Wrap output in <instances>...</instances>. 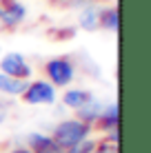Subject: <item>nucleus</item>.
Instances as JSON below:
<instances>
[{
  "label": "nucleus",
  "instance_id": "1",
  "mask_svg": "<svg viewBox=\"0 0 151 153\" xmlns=\"http://www.w3.org/2000/svg\"><path fill=\"white\" fill-rule=\"evenodd\" d=\"M91 133H93L91 124L82 122V120H78V118H67V120H60V122L54 126L51 138L67 151V149H71V146L80 144V142L89 140Z\"/></svg>",
  "mask_w": 151,
  "mask_h": 153
},
{
  "label": "nucleus",
  "instance_id": "2",
  "mask_svg": "<svg viewBox=\"0 0 151 153\" xmlns=\"http://www.w3.org/2000/svg\"><path fill=\"white\" fill-rule=\"evenodd\" d=\"M45 73H47V80L54 84L56 89L58 87L67 89L76 80V65L69 56H56V58L45 62Z\"/></svg>",
  "mask_w": 151,
  "mask_h": 153
},
{
  "label": "nucleus",
  "instance_id": "3",
  "mask_svg": "<svg viewBox=\"0 0 151 153\" xmlns=\"http://www.w3.org/2000/svg\"><path fill=\"white\" fill-rule=\"evenodd\" d=\"M25 104L29 107H51V104L58 102V91L49 80H31L27 82V89L20 96Z\"/></svg>",
  "mask_w": 151,
  "mask_h": 153
},
{
  "label": "nucleus",
  "instance_id": "4",
  "mask_svg": "<svg viewBox=\"0 0 151 153\" xmlns=\"http://www.w3.org/2000/svg\"><path fill=\"white\" fill-rule=\"evenodd\" d=\"M0 73H4V76L9 78H16V80H31V69L29 60L25 58L22 53H18V51H9V53H4L0 58Z\"/></svg>",
  "mask_w": 151,
  "mask_h": 153
},
{
  "label": "nucleus",
  "instance_id": "5",
  "mask_svg": "<svg viewBox=\"0 0 151 153\" xmlns=\"http://www.w3.org/2000/svg\"><path fill=\"white\" fill-rule=\"evenodd\" d=\"M25 16H27V9L22 2H18V0H2L0 2V25L2 27L7 29L18 27L25 20Z\"/></svg>",
  "mask_w": 151,
  "mask_h": 153
},
{
  "label": "nucleus",
  "instance_id": "6",
  "mask_svg": "<svg viewBox=\"0 0 151 153\" xmlns=\"http://www.w3.org/2000/svg\"><path fill=\"white\" fill-rule=\"evenodd\" d=\"M25 146H27L29 151H33V153H65V149H62L51 135L38 133V131L27 133V138H25Z\"/></svg>",
  "mask_w": 151,
  "mask_h": 153
},
{
  "label": "nucleus",
  "instance_id": "7",
  "mask_svg": "<svg viewBox=\"0 0 151 153\" xmlns=\"http://www.w3.org/2000/svg\"><path fill=\"white\" fill-rule=\"evenodd\" d=\"M118 122H120V107L118 102H109L107 107H102L100 115H98L93 129L102 131V133H111V131H118Z\"/></svg>",
  "mask_w": 151,
  "mask_h": 153
},
{
  "label": "nucleus",
  "instance_id": "8",
  "mask_svg": "<svg viewBox=\"0 0 151 153\" xmlns=\"http://www.w3.org/2000/svg\"><path fill=\"white\" fill-rule=\"evenodd\" d=\"M96 98L89 89H82V87H67V91L62 93V104H65L67 109H71V111H78V109H82L87 102H91V100Z\"/></svg>",
  "mask_w": 151,
  "mask_h": 153
},
{
  "label": "nucleus",
  "instance_id": "9",
  "mask_svg": "<svg viewBox=\"0 0 151 153\" xmlns=\"http://www.w3.org/2000/svg\"><path fill=\"white\" fill-rule=\"evenodd\" d=\"M25 89H27V80H16V78H9L4 73H0V93L2 96L20 98Z\"/></svg>",
  "mask_w": 151,
  "mask_h": 153
},
{
  "label": "nucleus",
  "instance_id": "10",
  "mask_svg": "<svg viewBox=\"0 0 151 153\" xmlns=\"http://www.w3.org/2000/svg\"><path fill=\"white\" fill-rule=\"evenodd\" d=\"M98 25L107 31H118L120 27V16H118V7H107L98 13Z\"/></svg>",
  "mask_w": 151,
  "mask_h": 153
},
{
  "label": "nucleus",
  "instance_id": "11",
  "mask_svg": "<svg viewBox=\"0 0 151 153\" xmlns=\"http://www.w3.org/2000/svg\"><path fill=\"white\" fill-rule=\"evenodd\" d=\"M102 111V104L98 102V98H93L91 102H87L82 109H78V120H82V122H87V124H96V120H98V115H100Z\"/></svg>",
  "mask_w": 151,
  "mask_h": 153
},
{
  "label": "nucleus",
  "instance_id": "12",
  "mask_svg": "<svg viewBox=\"0 0 151 153\" xmlns=\"http://www.w3.org/2000/svg\"><path fill=\"white\" fill-rule=\"evenodd\" d=\"M98 13L100 11H98L96 7H91V4L85 7L80 11V27L85 31H96L98 29Z\"/></svg>",
  "mask_w": 151,
  "mask_h": 153
},
{
  "label": "nucleus",
  "instance_id": "13",
  "mask_svg": "<svg viewBox=\"0 0 151 153\" xmlns=\"http://www.w3.org/2000/svg\"><path fill=\"white\" fill-rule=\"evenodd\" d=\"M96 144H98V140H85V142H80V144H76V146H71V149H67L65 153H91L93 149H96Z\"/></svg>",
  "mask_w": 151,
  "mask_h": 153
},
{
  "label": "nucleus",
  "instance_id": "14",
  "mask_svg": "<svg viewBox=\"0 0 151 153\" xmlns=\"http://www.w3.org/2000/svg\"><path fill=\"white\" fill-rule=\"evenodd\" d=\"M91 153H118V144H111V142H107V140H98L96 149Z\"/></svg>",
  "mask_w": 151,
  "mask_h": 153
},
{
  "label": "nucleus",
  "instance_id": "15",
  "mask_svg": "<svg viewBox=\"0 0 151 153\" xmlns=\"http://www.w3.org/2000/svg\"><path fill=\"white\" fill-rule=\"evenodd\" d=\"M7 115H9V104L4 100H0V124L7 120Z\"/></svg>",
  "mask_w": 151,
  "mask_h": 153
},
{
  "label": "nucleus",
  "instance_id": "16",
  "mask_svg": "<svg viewBox=\"0 0 151 153\" xmlns=\"http://www.w3.org/2000/svg\"><path fill=\"white\" fill-rule=\"evenodd\" d=\"M9 153H33V151H29L27 146H13V149L9 151Z\"/></svg>",
  "mask_w": 151,
  "mask_h": 153
},
{
  "label": "nucleus",
  "instance_id": "17",
  "mask_svg": "<svg viewBox=\"0 0 151 153\" xmlns=\"http://www.w3.org/2000/svg\"><path fill=\"white\" fill-rule=\"evenodd\" d=\"M0 2H2V0H0Z\"/></svg>",
  "mask_w": 151,
  "mask_h": 153
},
{
  "label": "nucleus",
  "instance_id": "18",
  "mask_svg": "<svg viewBox=\"0 0 151 153\" xmlns=\"http://www.w3.org/2000/svg\"><path fill=\"white\" fill-rule=\"evenodd\" d=\"M0 153H2V151H0Z\"/></svg>",
  "mask_w": 151,
  "mask_h": 153
}]
</instances>
